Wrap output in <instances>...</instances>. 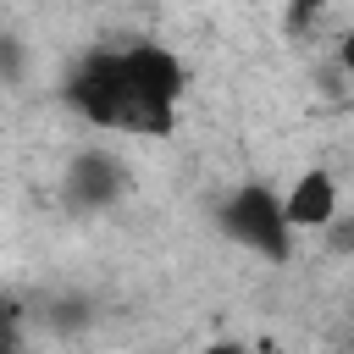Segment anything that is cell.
Returning a JSON list of instances; mask_svg holds the SVG:
<instances>
[{"label": "cell", "instance_id": "cell-1", "mask_svg": "<svg viewBox=\"0 0 354 354\" xmlns=\"http://www.w3.org/2000/svg\"><path fill=\"white\" fill-rule=\"evenodd\" d=\"M122 55V83H127V127L122 133H144V138H166L177 127V105L188 88V66L177 61V50L155 44V39H133L116 50Z\"/></svg>", "mask_w": 354, "mask_h": 354}, {"label": "cell", "instance_id": "cell-2", "mask_svg": "<svg viewBox=\"0 0 354 354\" xmlns=\"http://www.w3.org/2000/svg\"><path fill=\"white\" fill-rule=\"evenodd\" d=\"M221 232L266 260H288L293 254V227L282 216V194H271V183H238L221 199Z\"/></svg>", "mask_w": 354, "mask_h": 354}, {"label": "cell", "instance_id": "cell-3", "mask_svg": "<svg viewBox=\"0 0 354 354\" xmlns=\"http://www.w3.org/2000/svg\"><path fill=\"white\" fill-rule=\"evenodd\" d=\"M61 100L94 122V127H127V83H122V55L116 50H88L72 61Z\"/></svg>", "mask_w": 354, "mask_h": 354}, {"label": "cell", "instance_id": "cell-4", "mask_svg": "<svg viewBox=\"0 0 354 354\" xmlns=\"http://www.w3.org/2000/svg\"><path fill=\"white\" fill-rule=\"evenodd\" d=\"M133 188V177H127V166L111 155V149H77L72 160H66V171H61V199L77 210V216H94V210H111L122 194Z\"/></svg>", "mask_w": 354, "mask_h": 354}, {"label": "cell", "instance_id": "cell-5", "mask_svg": "<svg viewBox=\"0 0 354 354\" xmlns=\"http://www.w3.org/2000/svg\"><path fill=\"white\" fill-rule=\"evenodd\" d=\"M343 210V194H337V177L326 166H310L293 177V188L282 194V216L293 232H321L332 216Z\"/></svg>", "mask_w": 354, "mask_h": 354}, {"label": "cell", "instance_id": "cell-6", "mask_svg": "<svg viewBox=\"0 0 354 354\" xmlns=\"http://www.w3.org/2000/svg\"><path fill=\"white\" fill-rule=\"evenodd\" d=\"M332 0H288V11H282V28L293 33V39H304L315 22H321V11H326Z\"/></svg>", "mask_w": 354, "mask_h": 354}, {"label": "cell", "instance_id": "cell-7", "mask_svg": "<svg viewBox=\"0 0 354 354\" xmlns=\"http://www.w3.org/2000/svg\"><path fill=\"white\" fill-rule=\"evenodd\" d=\"M0 6H6V0H0Z\"/></svg>", "mask_w": 354, "mask_h": 354}]
</instances>
